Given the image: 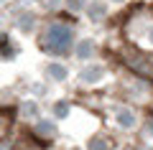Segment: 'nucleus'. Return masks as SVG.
<instances>
[{"instance_id":"f257e3e1","label":"nucleus","mask_w":153,"mask_h":150,"mask_svg":"<svg viewBox=\"0 0 153 150\" xmlns=\"http://www.w3.org/2000/svg\"><path fill=\"white\" fill-rule=\"evenodd\" d=\"M46 41H49V46L54 51H64L71 41V31L66 26H51L49 33H46Z\"/></svg>"},{"instance_id":"f03ea898","label":"nucleus","mask_w":153,"mask_h":150,"mask_svg":"<svg viewBox=\"0 0 153 150\" xmlns=\"http://www.w3.org/2000/svg\"><path fill=\"white\" fill-rule=\"evenodd\" d=\"M117 120H120V127H130V125L135 122V117H133L130 112H125V109H123V112H117Z\"/></svg>"},{"instance_id":"7ed1b4c3","label":"nucleus","mask_w":153,"mask_h":150,"mask_svg":"<svg viewBox=\"0 0 153 150\" xmlns=\"http://www.w3.org/2000/svg\"><path fill=\"white\" fill-rule=\"evenodd\" d=\"M51 74H54V76H64V69H61V66H54V69H51Z\"/></svg>"},{"instance_id":"20e7f679","label":"nucleus","mask_w":153,"mask_h":150,"mask_svg":"<svg viewBox=\"0 0 153 150\" xmlns=\"http://www.w3.org/2000/svg\"><path fill=\"white\" fill-rule=\"evenodd\" d=\"M151 38H153V36H151Z\"/></svg>"}]
</instances>
